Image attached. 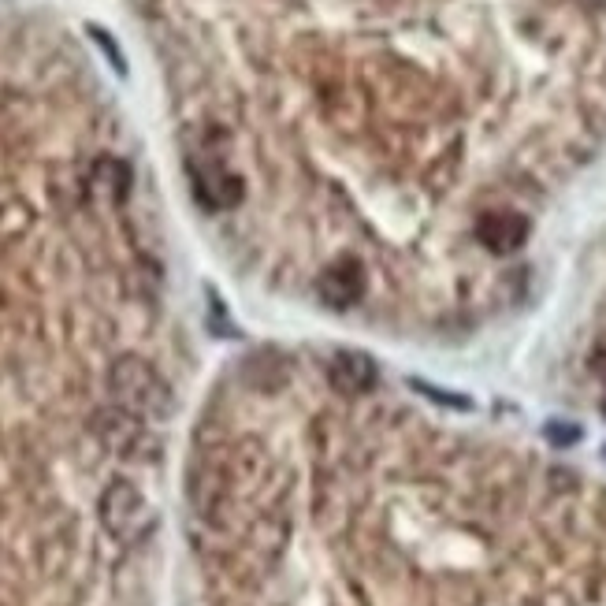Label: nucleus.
<instances>
[{
    "mask_svg": "<svg viewBox=\"0 0 606 606\" xmlns=\"http://www.w3.org/2000/svg\"><path fill=\"white\" fill-rule=\"evenodd\" d=\"M603 409H606V402H603Z\"/></svg>",
    "mask_w": 606,
    "mask_h": 606,
    "instance_id": "13",
    "label": "nucleus"
},
{
    "mask_svg": "<svg viewBox=\"0 0 606 606\" xmlns=\"http://www.w3.org/2000/svg\"><path fill=\"white\" fill-rule=\"evenodd\" d=\"M603 458H606V447H603Z\"/></svg>",
    "mask_w": 606,
    "mask_h": 606,
    "instance_id": "12",
    "label": "nucleus"
},
{
    "mask_svg": "<svg viewBox=\"0 0 606 606\" xmlns=\"http://www.w3.org/2000/svg\"><path fill=\"white\" fill-rule=\"evenodd\" d=\"M190 175H194V194L205 209L227 212L242 201V179L227 168L220 157H194L190 160Z\"/></svg>",
    "mask_w": 606,
    "mask_h": 606,
    "instance_id": "3",
    "label": "nucleus"
},
{
    "mask_svg": "<svg viewBox=\"0 0 606 606\" xmlns=\"http://www.w3.org/2000/svg\"><path fill=\"white\" fill-rule=\"evenodd\" d=\"M101 525L108 528V536L116 543H145L157 528V510L153 502L145 499L142 488H134L131 480H112L105 491H101Z\"/></svg>",
    "mask_w": 606,
    "mask_h": 606,
    "instance_id": "2",
    "label": "nucleus"
},
{
    "mask_svg": "<svg viewBox=\"0 0 606 606\" xmlns=\"http://www.w3.org/2000/svg\"><path fill=\"white\" fill-rule=\"evenodd\" d=\"M108 391L116 406L131 409L142 421H168L175 413L172 383L138 354H123L108 365Z\"/></svg>",
    "mask_w": 606,
    "mask_h": 606,
    "instance_id": "1",
    "label": "nucleus"
},
{
    "mask_svg": "<svg viewBox=\"0 0 606 606\" xmlns=\"http://www.w3.org/2000/svg\"><path fill=\"white\" fill-rule=\"evenodd\" d=\"M577 4H588V8H603L606 0H577Z\"/></svg>",
    "mask_w": 606,
    "mask_h": 606,
    "instance_id": "11",
    "label": "nucleus"
},
{
    "mask_svg": "<svg viewBox=\"0 0 606 606\" xmlns=\"http://www.w3.org/2000/svg\"><path fill=\"white\" fill-rule=\"evenodd\" d=\"M588 365H592V372L599 380H606V335H599L592 343V350H588Z\"/></svg>",
    "mask_w": 606,
    "mask_h": 606,
    "instance_id": "9",
    "label": "nucleus"
},
{
    "mask_svg": "<svg viewBox=\"0 0 606 606\" xmlns=\"http://www.w3.org/2000/svg\"><path fill=\"white\" fill-rule=\"evenodd\" d=\"M317 294L320 302L331 305V309H350V305H357L365 298V268L354 257L331 261L317 276Z\"/></svg>",
    "mask_w": 606,
    "mask_h": 606,
    "instance_id": "4",
    "label": "nucleus"
},
{
    "mask_svg": "<svg viewBox=\"0 0 606 606\" xmlns=\"http://www.w3.org/2000/svg\"><path fill=\"white\" fill-rule=\"evenodd\" d=\"M409 387L417 391V395H424L428 402H435V406H447V409H473V398L462 395V391H450V387H435V383H424V380H409Z\"/></svg>",
    "mask_w": 606,
    "mask_h": 606,
    "instance_id": "7",
    "label": "nucleus"
},
{
    "mask_svg": "<svg viewBox=\"0 0 606 606\" xmlns=\"http://www.w3.org/2000/svg\"><path fill=\"white\" fill-rule=\"evenodd\" d=\"M90 34L93 38H97V45H101V49H105L108 56H112V67H116L119 75H123V71H127V67H123V56H119V49H116V41L108 38L105 30H97V27H90Z\"/></svg>",
    "mask_w": 606,
    "mask_h": 606,
    "instance_id": "10",
    "label": "nucleus"
},
{
    "mask_svg": "<svg viewBox=\"0 0 606 606\" xmlns=\"http://www.w3.org/2000/svg\"><path fill=\"white\" fill-rule=\"evenodd\" d=\"M328 383L335 395H365L376 383V361L361 350H339L328 365Z\"/></svg>",
    "mask_w": 606,
    "mask_h": 606,
    "instance_id": "6",
    "label": "nucleus"
},
{
    "mask_svg": "<svg viewBox=\"0 0 606 606\" xmlns=\"http://www.w3.org/2000/svg\"><path fill=\"white\" fill-rule=\"evenodd\" d=\"M476 238H480V246H488L491 253H514L525 246L528 220L521 212H510V209L484 212V216L476 220Z\"/></svg>",
    "mask_w": 606,
    "mask_h": 606,
    "instance_id": "5",
    "label": "nucleus"
},
{
    "mask_svg": "<svg viewBox=\"0 0 606 606\" xmlns=\"http://www.w3.org/2000/svg\"><path fill=\"white\" fill-rule=\"evenodd\" d=\"M543 435H547V443H551V447L566 450V447H577L584 432H580V424H573V421H551L547 428H543Z\"/></svg>",
    "mask_w": 606,
    "mask_h": 606,
    "instance_id": "8",
    "label": "nucleus"
}]
</instances>
